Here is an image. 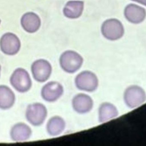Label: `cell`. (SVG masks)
Here are the masks:
<instances>
[{
    "mask_svg": "<svg viewBox=\"0 0 146 146\" xmlns=\"http://www.w3.org/2000/svg\"><path fill=\"white\" fill-rule=\"evenodd\" d=\"M83 63L82 56L77 52L67 50L59 58V64L62 69L68 73H74L78 71Z\"/></svg>",
    "mask_w": 146,
    "mask_h": 146,
    "instance_id": "obj_1",
    "label": "cell"
},
{
    "mask_svg": "<svg viewBox=\"0 0 146 146\" xmlns=\"http://www.w3.org/2000/svg\"><path fill=\"white\" fill-rule=\"evenodd\" d=\"M31 71L34 79L40 83L47 81L52 72L50 63L43 59L35 60L31 66Z\"/></svg>",
    "mask_w": 146,
    "mask_h": 146,
    "instance_id": "obj_7",
    "label": "cell"
},
{
    "mask_svg": "<svg viewBox=\"0 0 146 146\" xmlns=\"http://www.w3.org/2000/svg\"><path fill=\"white\" fill-rule=\"evenodd\" d=\"M11 86L18 92H26L32 86V81L29 72L23 68H16L10 78Z\"/></svg>",
    "mask_w": 146,
    "mask_h": 146,
    "instance_id": "obj_2",
    "label": "cell"
},
{
    "mask_svg": "<svg viewBox=\"0 0 146 146\" xmlns=\"http://www.w3.org/2000/svg\"><path fill=\"white\" fill-rule=\"evenodd\" d=\"M66 123L64 119L59 116H54L51 117L46 125L47 133L52 136L60 134L64 129Z\"/></svg>",
    "mask_w": 146,
    "mask_h": 146,
    "instance_id": "obj_17",
    "label": "cell"
},
{
    "mask_svg": "<svg viewBox=\"0 0 146 146\" xmlns=\"http://www.w3.org/2000/svg\"><path fill=\"white\" fill-rule=\"evenodd\" d=\"M21 46L20 39L15 34L6 33L0 38V49L1 51L7 55L17 54Z\"/></svg>",
    "mask_w": 146,
    "mask_h": 146,
    "instance_id": "obj_8",
    "label": "cell"
},
{
    "mask_svg": "<svg viewBox=\"0 0 146 146\" xmlns=\"http://www.w3.org/2000/svg\"><path fill=\"white\" fill-rule=\"evenodd\" d=\"M123 98L125 104L128 107L133 108L145 102L146 94L141 87L137 85H132L125 89Z\"/></svg>",
    "mask_w": 146,
    "mask_h": 146,
    "instance_id": "obj_5",
    "label": "cell"
},
{
    "mask_svg": "<svg viewBox=\"0 0 146 146\" xmlns=\"http://www.w3.org/2000/svg\"><path fill=\"white\" fill-rule=\"evenodd\" d=\"M21 25L25 31L29 33L36 32L41 25L39 17L33 12L25 13L21 17Z\"/></svg>",
    "mask_w": 146,
    "mask_h": 146,
    "instance_id": "obj_12",
    "label": "cell"
},
{
    "mask_svg": "<svg viewBox=\"0 0 146 146\" xmlns=\"http://www.w3.org/2000/svg\"><path fill=\"white\" fill-rule=\"evenodd\" d=\"M125 19L130 23L139 24L141 23L146 17L145 9L134 3L127 5L124 10Z\"/></svg>",
    "mask_w": 146,
    "mask_h": 146,
    "instance_id": "obj_10",
    "label": "cell"
},
{
    "mask_svg": "<svg viewBox=\"0 0 146 146\" xmlns=\"http://www.w3.org/2000/svg\"><path fill=\"white\" fill-rule=\"evenodd\" d=\"M0 23H1V20H0Z\"/></svg>",
    "mask_w": 146,
    "mask_h": 146,
    "instance_id": "obj_20",
    "label": "cell"
},
{
    "mask_svg": "<svg viewBox=\"0 0 146 146\" xmlns=\"http://www.w3.org/2000/svg\"><path fill=\"white\" fill-rule=\"evenodd\" d=\"M15 96L13 90L8 86L0 85V108L8 110L14 104Z\"/></svg>",
    "mask_w": 146,
    "mask_h": 146,
    "instance_id": "obj_15",
    "label": "cell"
},
{
    "mask_svg": "<svg viewBox=\"0 0 146 146\" xmlns=\"http://www.w3.org/2000/svg\"><path fill=\"white\" fill-rule=\"evenodd\" d=\"M32 134L31 128L24 123L15 124L11 128L10 135L11 139L15 142L27 140Z\"/></svg>",
    "mask_w": 146,
    "mask_h": 146,
    "instance_id": "obj_13",
    "label": "cell"
},
{
    "mask_svg": "<svg viewBox=\"0 0 146 146\" xmlns=\"http://www.w3.org/2000/svg\"><path fill=\"white\" fill-rule=\"evenodd\" d=\"M47 115V108L40 103H34L29 104L26 110V120L34 126L42 125Z\"/></svg>",
    "mask_w": 146,
    "mask_h": 146,
    "instance_id": "obj_4",
    "label": "cell"
},
{
    "mask_svg": "<svg viewBox=\"0 0 146 146\" xmlns=\"http://www.w3.org/2000/svg\"><path fill=\"white\" fill-rule=\"evenodd\" d=\"M76 87L80 90L93 92L98 87L97 76L90 71H83L78 74L75 79Z\"/></svg>",
    "mask_w": 146,
    "mask_h": 146,
    "instance_id": "obj_6",
    "label": "cell"
},
{
    "mask_svg": "<svg viewBox=\"0 0 146 146\" xmlns=\"http://www.w3.org/2000/svg\"><path fill=\"white\" fill-rule=\"evenodd\" d=\"M84 2L83 1H69L63 9L64 15L70 19H76L80 17L84 10Z\"/></svg>",
    "mask_w": 146,
    "mask_h": 146,
    "instance_id": "obj_14",
    "label": "cell"
},
{
    "mask_svg": "<svg viewBox=\"0 0 146 146\" xmlns=\"http://www.w3.org/2000/svg\"><path fill=\"white\" fill-rule=\"evenodd\" d=\"M101 32L105 38L110 40H116L123 36L124 29L119 19L110 18L106 20L102 23Z\"/></svg>",
    "mask_w": 146,
    "mask_h": 146,
    "instance_id": "obj_3",
    "label": "cell"
},
{
    "mask_svg": "<svg viewBox=\"0 0 146 146\" xmlns=\"http://www.w3.org/2000/svg\"><path fill=\"white\" fill-rule=\"evenodd\" d=\"M1 65H0V75H1Z\"/></svg>",
    "mask_w": 146,
    "mask_h": 146,
    "instance_id": "obj_19",
    "label": "cell"
},
{
    "mask_svg": "<svg viewBox=\"0 0 146 146\" xmlns=\"http://www.w3.org/2000/svg\"><path fill=\"white\" fill-rule=\"evenodd\" d=\"M98 113L99 122L104 123L116 117L118 115V111L113 104L104 102L99 106Z\"/></svg>",
    "mask_w": 146,
    "mask_h": 146,
    "instance_id": "obj_16",
    "label": "cell"
},
{
    "mask_svg": "<svg viewBox=\"0 0 146 146\" xmlns=\"http://www.w3.org/2000/svg\"><path fill=\"white\" fill-rule=\"evenodd\" d=\"M63 93V87L59 82L51 81L44 84L41 90V96L46 102H54L57 100Z\"/></svg>",
    "mask_w": 146,
    "mask_h": 146,
    "instance_id": "obj_9",
    "label": "cell"
},
{
    "mask_svg": "<svg viewBox=\"0 0 146 146\" xmlns=\"http://www.w3.org/2000/svg\"><path fill=\"white\" fill-rule=\"evenodd\" d=\"M74 110L79 113H86L90 111L94 105L92 99L88 95L80 93L74 96L72 100Z\"/></svg>",
    "mask_w": 146,
    "mask_h": 146,
    "instance_id": "obj_11",
    "label": "cell"
},
{
    "mask_svg": "<svg viewBox=\"0 0 146 146\" xmlns=\"http://www.w3.org/2000/svg\"><path fill=\"white\" fill-rule=\"evenodd\" d=\"M131 1L139 3L140 4H142L143 5L146 6V0H131Z\"/></svg>",
    "mask_w": 146,
    "mask_h": 146,
    "instance_id": "obj_18",
    "label": "cell"
}]
</instances>
